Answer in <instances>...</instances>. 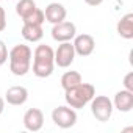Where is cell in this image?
<instances>
[{"label":"cell","mask_w":133,"mask_h":133,"mask_svg":"<svg viewBox=\"0 0 133 133\" xmlns=\"http://www.w3.org/2000/svg\"><path fill=\"white\" fill-rule=\"evenodd\" d=\"M33 74L38 78H47L55 69V50L47 44H39L33 52Z\"/></svg>","instance_id":"cell-1"},{"label":"cell","mask_w":133,"mask_h":133,"mask_svg":"<svg viewBox=\"0 0 133 133\" xmlns=\"http://www.w3.org/2000/svg\"><path fill=\"white\" fill-rule=\"evenodd\" d=\"M31 49L27 44H16L8 52L10 59V71L16 77H24L31 69Z\"/></svg>","instance_id":"cell-2"},{"label":"cell","mask_w":133,"mask_h":133,"mask_svg":"<svg viewBox=\"0 0 133 133\" xmlns=\"http://www.w3.org/2000/svg\"><path fill=\"white\" fill-rule=\"evenodd\" d=\"M96 96V88L91 83H80L68 91H64V100L71 108L74 110H80L83 107H86L92 97Z\"/></svg>","instance_id":"cell-3"},{"label":"cell","mask_w":133,"mask_h":133,"mask_svg":"<svg viewBox=\"0 0 133 133\" xmlns=\"http://www.w3.org/2000/svg\"><path fill=\"white\" fill-rule=\"evenodd\" d=\"M91 103V113L99 122H107L113 116V102L107 96H94Z\"/></svg>","instance_id":"cell-4"},{"label":"cell","mask_w":133,"mask_h":133,"mask_svg":"<svg viewBox=\"0 0 133 133\" xmlns=\"http://www.w3.org/2000/svg\"><path fill=\"white\" fill-rule=\"evenodd\" d=\"M52 121L59 128H71L77 124V111L69 105H59L52 111Z\"/></svg>","instance_id":"cell-5"},{"label":"cell","mask_w":133,"mask_h":133,"mask_svg":"<svg viewBox=\"0 0 133 133\" xmlns=\"http://www.w3.org/2000/svg\"><path fill=\"white\" fill-rule=\"evenodd\" d=\"M74 59H75L74 44L71 41L59 42L58 49L55 50V66H58L61 69H66L74 63Z\"/></svg>","instance_id":"cell-6"},{"label":"cell","mask_w":133,"mask_h":133,"mask_svg":"<svg viewBox=\"0 0 133 133\" xmlns=\"http://www.w3.org/2000/svg\"><path fill=\"white\" fill-rule=\"evenodd\" d=\"M77 35V27L71 21H63L59 24H55L52 27V38L56 42H66L72 41Z\"/></svg>","instance_id":"cell-7"},{"label":"cell","mask_w":133,"mask_h":133,"mask_svg":"<svg viewBox=\"0 0 133 133\" xmlns=\"http://www.w3.org/2000/svg\"><path fill=\"white\" fill-rule=\"evenodd\" d=\"M72 44H74L75 55H78V56H89L96 49V39L88 33L75 35Z\"/></svg>","instance_id":"cell-8"},{"label":"cell","mask_w":133,"mask_h":133,"mask_svg":"<svg viewBox=\"0 0 133 133\" xmlns=\"http://www.w3.org/2000/svg\"><path fill=\"white\" fill-rule=\"evenodd\" d=\"M22 121H24V127L28 131H39L44 125V113L39 108H28Z\"/></svg>","instance_id":"cell-9"},{"label":"cell","mask_w":133,"mask_h":133,"mask_svg":"<svg viewBox=\"0 0 133 133\" xmlns=\"http://www.w3.org/2000/svg\"><path fill=\"white\" fill-rule=\"evenodd\" d=\"M44 16H45V21H47V22H50L52 25H55V24H59V22L66 21L68 11H66V8H64L63 3L52 2V3H49V5L45 6Z\"/></svg>","instance_id":"cell-10"},{"label":"cell","mask_w":133,"mask_h":133,"mask_svg":"<svg viewBox=\"0 0 133 133\" xmlns=\"http://www.w3.org/2000/svg\"><path fill=\"white\" fill-rule=\"evenodd\" d=\"M28 100V89L25 86H11L5 92V102L14 107H21Z\"/></svg>","instance_id":"cell-11"},{"label":"cell","mask_w":133,"mask_h":133,"mask_svg":"<svg viewBox=\"0 0 133 133\" xmlns=\"http://www.w3.org/2000/svg\"><path fill=\"white\" fill-rule=\"evenodd\" d=\"M113 107L122 113H128L133 108V92L127 91V89L117 91L114 96V100H113Z\"/></svg>","instance_id":"cell-12"},{"label":"cell","mask_w":133,"mask_h":133,"mask_svg":"<svg viewBox=\"0 0 133 133\" xmlns=\"http://www.w3.org/2000/svg\"><path fill=\"white\" fill-rule=\"evenodd\" d=\"M116 30H117V35L127 41L133 39V13H127L124 14L117 25H116Z\"/></svg>","instance_id":"cell-13"},{"label":"cell","mask_w":133,"mask_h":133,"mask_svg":"<svg viewBox=\"0 0 133 133\" xmlns=\"http://www.w3.org/2000/svg\"><path fill=\"white\" fill-rule=\"evenodd\" d=\"M21 33H22V38L28 42H39L44 36L42 25H38V24H24Z\"/></svg>","instance_id":"cell-14"},{"label":"cell","mask_w":133,"mask_h":133,"mask_svg":"<svg viewBox=\"0 0 133 133\" xmlns=\"http://www.w3.org/2000/svg\"><path fill=\"white\" fill-rule=\"evenodd\" d=\"M82 82H83L82 74L77 72V71H68V72H64V74L61 75V80H59L61 88H63L64 91H68V89H71V88L80 85Z\"/></svg>","instance_id":"cell-15"},{"label":"cell","mask_w":133,"mask_h":133,"mask_svg":"<svg viewBox=\"0 0 133 133\" xmlns=\"http://www.w3.org/2000/svg\"><path fill=\"white\" fill-rule=\"evenodd\" d=\"M36 8H38V6H36V2H35V0H19L17 5H16V14L24 21V19H27Z\"/></svg>","instance_id":"cell-16"},{"label":"cell","mask_w":133,"mask_h":133,"mask_svg":"<svg viewBox=\"0 0 133 133\" xmlns=\"http://www.w3.org/2000/svg\"><path fill=\"white\" fill-rule=\"evenodd\" d=\"M44 21H45V16H44V11L42 10H39V8H36L27 19H24L22 22L24 24H38V25H42L44 24Z\"/></svg>","instance_id":"cell-17"},{"label":"cell","mask_w":133,"mask_h":133,"mask_svg":"<svg viewBox=\"0 0 133 133\" xmlns=\"http://www.w3.org/2000/svg\"><path fill=\"white\" fill-rule=\"evenodd\" d=\"M6 61H8V47L0 39V66H3Z\"/></svg>","instance_id":"cell-18"},{"label":"cell","mask_w":133,"mask_h":133,"mask_svg":"<svg viewBox=\"0 0 133 133\" xmlns=\"http://www.w3.org/2000/svg\"><path fill=\"white\" fill-rule=\"evenodd\" d=\"M124 89L133 92V72H128V74L124 77Z\"/></svg>","instance_id":"cell-19"},{"label":"cell","mask_w":133,"mask_h":133,"mask_svg":"<svg viewBox=\"0 0 133 133\" xmlns=\"http://www.w3.org/2000/svg\"><path fill=\"white\" fill-rule=\"evenodd\" d=\"M6 28V13L3 6H0V31H3Z\"/></svg>","instance_id":"cell-20"},{"label":"cell","mask_w":133,"mask_h":133,"mask_svg":"<svg viewBox=\"0 0 133 133\" xmlns=\"http://www.w3.org/2000/svg\"><path fill=\"white\" fill-rule=\"evenodd\" d=\"M85 2L89 5V6H99L103 3V0H85Z\"/></svg>","instance_id":"cell-21"},{"label":"cell","mask_w":133,"mask_h":133,"mask_svg":"<svg viewBox=\"0 0 133 133\" xmlns=\"http://www.w3.org/2000/svg\"><path fill=\"white\" fill-rule=\"evenodd\" d=\"M3 110H5V99H3V97H0V116H2Z\"/></svg>","instance_id":"cell-22"}]
</instances>
